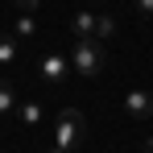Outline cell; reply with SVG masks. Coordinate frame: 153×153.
Instances as JSON below:
<instances>
[{
  "label": "cell",
  "instance_id": "cell-2",
  "mask_svg": "<svg viewBox=\"0 0 153 153\" xmlns=\"http://www.w3.org/2000/svg\"><path fill=\"white\" fill-rule=\"evenodd\" d=\"M83 141H87V116L79 108L58 112V120H54V145H62L66 153H75Z\"/></svg>",
  "mask_w": 153,
  "mask_h": 153
},
{
  "label": "cell",
  "instance_id": "cell-6",
  "mask_svg": "<svg viewBox=\"0 0 153 153\" xmlns=\"http://www.w3.org/2000/svg\"><path fill=\"white\" fill-rule=\"evenodd\" d=\"M17 116H21V124H25V128H33V124H42V103H33V100H25V103H17Z\"/></svg>",
  "mask_w": 153,
  "mask_h": 153
},
{
  "label": "cell",
  "instance_id": "cell-1",
  "mask_svg": "<svg viewBox=\"0 0 153 153\" xmlns=\"http://www.w3.org/2000/svg\"><path fill=\"white\" fill-rule=\"evenodd\" d=\"M71 66H75L83 79H95L103 75L108 66V46L95 42V37H75V50H71Z\"/></svg>",
  "mask_w": 153,
  "mask_h": 153
},
{
  "label": "cell",
  "instance_id": "cell-10",
  "mask_svg": "<svg viewBox=\"0 0 153 153\" xmlns=\"http://www.w3.org/2000/svg\"><path fill=\"white\" fill-rule=\"evenodd\" d=\"M13 33H17V37H33V33H37V21H33V17H21V21H17V25H13Z\"/></svg>",
  "mask_w": 153,
  "mask_h": 153
},
{
  "label": "cell",
  "instance_id": "cell-11",
  "mask_svg": "<svg viewBox=\"0 0 153 153\" xmlns=\"http://www.w3.org/2000/svg\"><path fill=\"white\" fill-rule=\"evenodd\" d=\"M13 4H17L21 13H37V8H42V0H13Z\"/></svg>",
  "mask_w": 153,
  "mask_h": 153
},
{
  "label": "cell",
  "instance_id": "cell-3",
  "mask_svg": "<svg viewBox=\"0 0 153 153\" xmlns=\"http://www.w3.org/2000/svg\"><path fill=\"white\" fill-rule=\"evenodd\" d=\"M71 71H75V66H71L62 54H46V58L37 62V75H42V83H50V87H62Z\"/></svg>",
  "mask_w": 153,
  "mask_h": 153
},
{
  "label": "cell",
  "instance_id": "cell-7",
  "mask_svg": "<svg viewBox=\"0 0 153 153\" xmlns=\"http://www.w3.org/2000/svg\"><path fill=\"white\" fill-rule=\"evenodd\" d=\"M95 13H75V21H71V29H75L79 37H95Z\"/></svg>",
  "mask_w": 153,
  "mask_h": 153
},
{
  "label": "cell",
  "instance_id": "cell-5",
  "mask_svg": "<svg viewBox=\"0 0 153 153\" xmlns=\"http://www.w3.org/2000/svg\"><path fill=\"white\" fill-rule=\"evenodd\" d=\"M17 91H13V83H8V79H0V120H8V116H13V112H17Z\"/></svg>",
  "mask_w": 153,
  "mask_h": 153
},
{
  "label": "cell",
  "instance_id": "cell-9",
  "mask_svg": "<svg viewBox=\"0 0 153 153\" xmlns=\"http://www.w3.org/2000/svg\"><path fill=\"white\" fill-rule=\"evenodd\" d=\"M112 37H116V17L100 13V21H95V42H112Z\"/></svg>",
  "mask_w": 153,
  "mask_h": 153
},
{
  "label": "cell",
  "instance_id": "cell-12",
  "mask_svg": "<svg viewBox=\"0 0 153 153\" xmlns=\"http://www.w3.org/2000/svg\"><path fill=\"white\" fill-rule=\"evenodd\" d=\"M132 8H137L141 17H153V0H132Z\"/></svg>",
  "mask_w": 153,
  "mask_h": 153
},
{
  "label": "cell",
  "instance_id": "cell-14",
  "mask_svg": "<svg viewBox=\"0 0 153 153\" xmlns=\"http://www.w3.org/2000/svg\"><path fill=\"white\" fill-rule=\"evenodd\" d=\"M145 153H153V137H149V141H145Z\"/></svg>",
  "mask_w": 153,
  "mask_h": 153
},
{
  "label": "cell",
  "instance_id": "cell-8",
  "mask_svg": "<svg viewBox=\"0 0 153 153\" xmlns=\"http://www.w3.org/2000/svg\"><path fill=\"white\" fill-rule=\"evenodd\" d=\"M17 62V33H0V66Z\"/></svg>",
  "mask_w": 153,
  "mask_h": 153
},
{
  "label": "cell",
  "instance_id": "cell-15",
  "mask_svg": "<svg viewBox=\"0 0 153 153\" xmlns=\"http://www.w3.org/2000/svg\"><path fill=\"white\" fill-rule=\"evenodd\" d=\"M0 153H4V149H0Z\"/></svg>",
  "mask_w": 153,
  "mask_h": 153
},
{
  "label": "cell",
  "instance_id": "cell-4",
  "mask_svg": "<svg viewBox=\"0 0 153 153\" xmlns=\"http://www.w3.org/2000/svg\"><path fill=\"white\" fill-rule=\"evenodd\" d=\"M124 112L132 116V120H149L153 116V95L149 91H128L124 95Z\"/></svg>",
  "mask_w": 153,
  "mask_h": 153
},
{
  "label": "cell",
  "instance_id": "cell-13",
  "mask_svg": "<svg viewBox=\"0 0 153 153\" xmlns=\"http://www.w3.org/2000/svg\"><path fill=\"white\" fill-rule=\"evenodd\" d=\"M46 153H66V149H62V145H50V149H46Z\"/></svg>",
  "mask_w": 153,
  "mask_h": 153
}]
</instances>
